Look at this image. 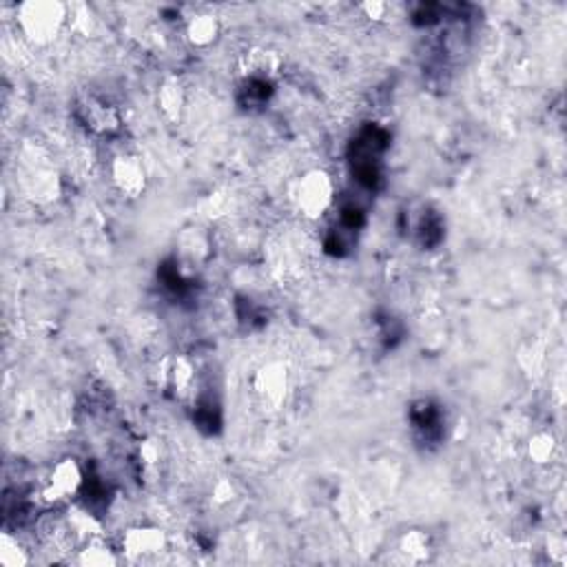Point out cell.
Returning a JSON list of instances; mask_svg holds the SVG:
<instances>
[{
    "instance_id": "1",
    "label": "cell",
    "mask_w": 567,
    "mask_h": 567,
    "mask_svg": "<svg viewBox=\"0 0 567 567\" xmlns=\"http://www.w3.org/2000/svg\"><path fill=\"white\" fill-rule=\"evenodd\" d=\"M16 23L20 34L34 45H49L67 23V7L58 0H27L18 5Z\"/></svg>"
},
{
    "instance_id": "2",
    "label": "cell",
    "mask_w": 567,
    "mask_h": 567,
    "mask_svg": "<svg viewBox=\"0 0 567 567\" xmlns=\"http://www.w3.org/2000/svg\"><path fill=\"white\" fill-rule=\"evenodd\" d=\"M293 200L298 211L309 219H319L326 216L335 200L333 177L321 168H310L295 184Z\"/></svg>"
},
{
    "instance_id": "3",
    "label": "cell",
    "mask_w": 567,
    "mask_h": 567,
    "mask_svg": "<svg viewBox=\"0 0 567 567\" xmlns=\"http://www.w3.org/2000/svg\"><path fill=\"white\" fill-rule=\"evenodd\" d=\"M250 386H253L255 400L264 410H279L289 397V370L279 361H268L255 370Z\"/></svg>"
},
{
    "instance_id": "4",
    "label": "cell",
    "mask_w": 567,
    "mask_h": 567,
    "mask_svg": "<svg viewBox=\"0 0 567 567\" xmlns=\"http://www.w3.org/2000/svg\"><path fill=\"white\" fill-rule=\"evenodd\" d=\"M85 483V472L76 459L65 457L49 470L47 481L43 485V497L49 503H63L74 499Z\"/></svg>"
},
{
    "instance_id": "5",
    "label": "cell",
    "mask_w": 567,
    "mask_h": 567,
    "mask_svg": "<svg viewBox=\"0 0 567 567\" xmlns=\"http://www.w3.org/2000/svg\"><path fill=\"white\" fill-rule=\"evenodd\" d=\"M109 176L114 187L120 191V196L131 197H140L147 188V171L145 165H142L140 156L129 151H122L111 160L109 167Z\"/></svg>"
},
{
    "instance_id": "6",
    "label": "cell",
    "mask_w": 567,
    "mask_h": 567,
    "mask_svg": "<svg viewBox=\"0 0 567 567\" xmlns=\"http://www.w3.org/2000/svg\"><path fill=\"white\" fill-rule=\"evenodd\" d=\"M167 550V534L153 525L129 528L120 539V552L129 561H147Z\"/></svg>"
},
{
    "instance_id": "7",
    "label": "cell",
    "mask_w": 567,
    "mask_h": 567,
    "mask_svg": "<svg viewBox=\"0 0 567 567\" xmlns=\"http://www.w3.org/2000/svg\"><path fill=\"white\" fill-rule=\"evenodd\" d=\"M80 120L85 122L86 129L98 136L116 134L120 129V116H117V111L111 105H106L105 100L94 98V96L80 102Z\"/></svg>"
},
{
    "instance_id": "8",
    "label": "cell",
    "mask_w": 567,
    "mask_h": 567,
    "mask_svg": "<svg viewBox=\"0 0 567 567\" xmlns=\"http://www.w3.org/2000/svg\"><path fill=\"white\" fill-rule=\"evenodd\" d=\"M197 384H200L197 366L193 364L188 357H177V359H171L167 386L176 392V397H180V400H191V397L197 392Z\"/></svg>"
},
{
    "instance_id": "9",
    "label": "cell",
    "mask_w": 567,
    "mask_h": 567,
    "mask_svg": "<svg viewBox=\"0 0 567 567\" xmlns=\"http://www.w3.org/2000/svg\"><path fill=\"white\" fill-rule=\"evenodd\" d=\"M177 253H180V259L187 267L200 268L208 259V253H211L208 235L202 228H187L177 239Z\"/></svg>"
},
{
    "instance_id": "10",
    "label": "cell",
    "mask_w": 567,
    "mask_h": 567,
    "mask_svg": "<svg viewBox=\"0 0 567 567\" xmlns=\"http://www.w3.org/2000/svg\"><path fill=\"white\" fill-rule=\"evenodd\" d=\"M219 34H222V25L219 18L213 14H197L187 23V40L197 49H207L218 43Z\"/></svg>"
},
{
    "instance_id": "11",
    "label": "cell",
    "mask_w": 567,
    "mask_h": 567,
    "mask_svg": "<svg viewBox=\"0 0 567 567\" xmlns=\"http://www.w3.org/2000/svg\"><path fill=\"white\" fill-rule=\"evenodd\" d=\"M184 105H187V96H184V86L177 78H168L162 83L160 91H157V109L165 116L167 122H177L184 114Z\"/></svg>"
},
{
    "instance_id": "12",
    "label": "cell",
    "mask_w": 567,
    "mask_h": 567,
    "mask_svg": "<svg viewBox=\"0 0 567 567\" xmlns=\"http://www.w3.org/2000/svg\"><path fill=\"white\" fill-rule=\"evenodd\" d=\"M76 563L85 565V567H106V565H116L117 563V554L116 550H111L109 545L105 543L102 536H91V539L83 541L80 545L78 556H76Z\"/></svg>"
},
{
    "instance_id": "13",
    "label": "cell",
    "mask_w": 567,
    "mask_h": 567,
    "mask_svg": "<svg viewBox=\"0 0 567 567\" xmlns=\"http://www.w3.org/2000/svg\"><path fill=\"white\" fill-rule=\"evenodd\" d=\"M279 67V58L273 54V51L267 49H255L250 54L244 56V71L250 76V78H270V76L278 74Z\"/></svg>"
},
{
    "instance_id": "14",
    "label": "cell",
    "mask_w": 567,
    "mask_h": 567,
    "mask_svg": "<svg viewBox=\"0 0 567 567\" xmlns=\"http://www.w3.org/2000/svg\"><path fill=\"white\" fill-rule=\"evenodd\" d=\"M400 554L408 563H421L430 556V539L421 530H412L406 532L400 541Z\"/></svg>"
},
{
    "instance_id": "15",
    "label": "cell",
    "mask_w": 567,
    "mask_h": 567,
    "mask_svg": "<svg viewBox=\"0 0 567 567\" xmlns=\"http://www.w3.org/2000/svg\"><path fill=\"white\" fill-rule=\"evenodd\" d=\"M528 454L534 463H539V466H545V463H550L552 459H554L556 439L552 437L550 432L534 434V437L530 439V443H528Z\"/></svg>"
},
{
    "instance_id": "16",
    "label": "cell",
    "mask_w": 567,
    "mask_h": 567,
    "mask_svg": "<svg viewBox=\"0 0 567 567\" xmlns=\"http://www.w3.org/2000/svg\"><path fill=\"white\" fill-rule=\"evenodd\" d=\"M29 563L27 550L20 548L18 541H14L12 536H5L3 543H0V565L5 567H23Z\"/></svg>"
},
{
    "instance_id": "17",
    "label": "cell",
    "mask_w": 567,
    "mask_h": 567,
    "mask_svg": "<svg viewBox=\"0 0 567 567\" xmlns=\"http://www.w3.org/2000/svg\"><path fill=\"white\" fill-rule=\"evenodd\" d=\"M361 12L366 14V18L370 20H384L386 14H388V5L386 3H366L361 5Z\"/></svg>"
}]
</instances>
